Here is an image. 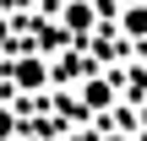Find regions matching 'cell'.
I'll list each match as a JSON object with an SVG mask.
<instances>
[{
	"label": "cell",
	"instance_id": "cell-1",
	"mask_svg": "<svg viewBox=\"0 0 147 141\" xmlns=\"http://www.w3.org/2000/svg\"><path fill=\"white\" fill-rule=\"evenodd\" d=\"M76 103H82L87 114H104V109L115 103V82H109V76H82V92H76Z\"/></svg>",
	"mask_w": 147,
	"mask_h": 141
},
{
	"label": "cell",
	"instance_id": "cell-2",
	"mask_svg": "<svg viewBox=\"0 0 147 141\" xmlns=\"http://www.w3.org/2000/svg\"><path fill=\"white\" fill-rule=\"evenodd\" d=\"M93 22H98V5H93V0H65L60 27H65L71 38H87V33H93Z\"/></svg>",
	"mask_w": 147,
	"mask_h": 141
},
{
	"label": "cell",
	"instance_id": "cell-3",
	"mask_svg": "<svg viewBox=\"0 0 147 141\" xmlns=\"http://www.w3.org/2000/svg\"><path fill=\"white\" fill-rule=\"evenodd\" d=\"M11 82L27 87V92H38V87H49V65H44V60H16V65H11Z\"/></svg>",
	"mask_w": 147,
	"mask_h": 141
},
{
	"label": "cell",
	"instance_id": "cell-4",
	"mask_svg": "<svg viewBox=\"0 0 147 141\" xmlns=\"http://www.w3.org/2000/svg\"><path fill=\"white\" fill-rule=\"evenodd\" d=\"M120 33L136 38V43L147 38V0H125V5H120Z\"/></svg>",
	"mask_w": 147,
	"mask_h": 141
},
{
	"label": "cell",
	"instance_id": "cell-5",
	"mask_svg": "<svg viewBox=\"0 0 147 141\" xmlns=\"http://www.w3.org/2000/svg\"><path fill=\"white\" fill-rule=\"evenodd\" d=\"M16 136V114H11V109H0V141H11Z\"/></svg>",
	"mask_w": 147,
	"mask_h": 141
},
{
	"label": "cell",
	"instance_id": "cell-6",
	"mask_svg": "<svg viewBox=\"0 0 147 141\" xmlns=\"http://www.w3.org/2000/svg\"><path fill=\"white\" fill-rule=\"evenodd\" d=\"M142 130H147V103H142Z\"/></svg>",
	"mask_w": 147,
	"mask_h": 141
},
{
	"label": "cell",
	"instance_id": "cell-7",
	"mask_svg": "<svg viewBox=\"0 0 147 141\" xmlns=\"http://www.w3.org/2000/svg\"><path fill=\"white\" fill-rule=\"evenodd\" d=\"M104 141H125V136H104Z\"/></svg>",
	"mask_w": 147,
	"mask_h": 141
}]
</instances>
